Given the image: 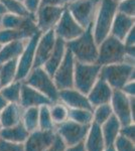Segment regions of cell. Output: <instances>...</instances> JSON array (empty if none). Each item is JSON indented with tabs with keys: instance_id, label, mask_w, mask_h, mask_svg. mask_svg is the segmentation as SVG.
Wrapping results in <instances>:
<instances>
[{
	"instance_id": "6da1fadb",
	"label": "cell",
	"mask_w": 135,
	"mask_h": 151,
	"mask_svg": "<svg viewBox=\"0 0 135 151\" xmlns=\"http://www.w3.org/2000/svg\"><path fill=\"white\" fill-rule=\"evenodd\" d=\"M66 45L77 62L86 64L97 62L98 45L93 35V23L86 27L82 35L77 38L66 42Z\"/></svg>"
},
{
	"instance_id": "7a4b0ae2",
	"label": "cell",
	"mask_w": 135,
	"mask_h": 151,
	"mask_svg": "<svg viewBox=\"0 0 135 151\" xmlns=\"http://www.w3.org/2000/svg\"><path fill=\"white\" fill-rule=\"evenodd\" d=\"M117 12V3L113 0H101L93 20V35L97 45H100L108 35L114 16Z\"/></svg>"
},
{
	"instance_id": "3957f363",
	"label": "cell",
	"mask_w": 135,
	"mask_h": 151,
	"mask_svg": "<svg viewBox=\"0 0 135 151\" xmlns=\"http://www.w3.org/2000/svg\"><path fill=\"white\" fill-rule=\"evenodd\" d=\"M100 77L105 80L113 90H121L127 82L134 80V64L122 62L102 65Z\"/></svg>"
},
{
	"instance_id": "277c9868",
	"label": "cell",
	"mask_w": 135,
	"mask_h": 151,
	"mask_svg": "<svg viewBox=\"0 0 135 151\" xmlns=\"http://www.w3.org/2000/svg\"><path fill=\"white\" fill-rule=\"evenodd\" d=\"M126 60V52L123 41L114 36L108 35L100 45H98L97 64L102 65L117 64Z\"/></svg>"
},
{
	"instance_id": "5b68a950",
	"label": "cell",
	"mask_w": 135,
	"mask_h": 151,
	"mask_svg": "<svg viewBox=\"0 0 135 151\" xmlns=\"http://www.w3.org/2000/svg\"><path fill=\"white\" fill-rule=\"evenodd\" d=\"M101 70V65L97 63L86 64L75 62L74 72V88L81 93L87 95L98 80Z\"/></svg>"
},
{
	"instance_id": "8992f818",
	"label": "cell",
	"mask_w": 135,
	"mask_h": 151,
	"mask_svg": "<svg viewBox=\"0 0 135 151\" xmlns=\"http://www.w3.org/2000/svg\"><path fill=\"white\" fill-rule=\"evenodd\" d=\"M23 82L48 97L51 103L58 101V90L56 89L53 78L43 67L33 68Z\"/></svg>"
},
{
	"instance_id": "52a82bcc",
	"label": "cell",
	"mask_w": 135,
	"mask_h": 151,
	"mask_svg": "<svg viewBox=\"0 0 135 151\" xmlns=\"http://www.w3.org/2000/svg\"><path fill=\"white\" fill-rule=\"evenodd\" d=\"M101 0H73L66 6L77 22L86 28L93 23Z\"/></svg>"
},
{
	"instance_id": "ba28073f",
	"label": "cell",
	"mask_w": 135,
	"mask_h": 151,
	"mask_svg": "<svg viewBox=\"0 0 135 151\" xmlns=\"http://www.w3.org/2000/svg\"><path fill=\"white\" fill-rule=\"evenodd\" d=\"M90 125H82L74 121L66 120L56 126V133L60 136L67 146H73L84 142L89 131Z\"/></svg>"
},
{
	"instance_id": "9c48e42d",
	"label": "cell",
	"mask_w": 135,
	"mask_h": 151,
	"mask_svg": "<svg viewBox=\"0 0 135 151\" xmlns=\"http://www.w3.org/2000/svg\"><path fill=\"white\" fill-rule=\"evenodd\" d=\"M130 98L125 95L121 90H113V94L110 101L112 112L119 120L121 126H126L134 123L135 116L131 111Z\"/></svg>"
},
{
	"instance_id": "30bf717a",
	"label": "cell",
	"mask_w": 135,
	"mask_h": 151,
	"mask_svg": "<svg viewBox=\"0 0 135 151\" xmlns=\"http://www.w3.org/2000/svg\"><path fill=\"white\" fill-rule=\"evenodd\" d=\"M75 58L67 48L63 62L58 65L53 80L58 91L74 88V72H75Z\"/></svg>"
},
{
	"instance_id": "8fae6325",
	"label": "cell",
	"mask_w": 135,
	"mask_h": 151,
	"mask_svg": "<svg viewBox=\"0 0 135 151\" xmlns=\"http://www.w3.org/2000/svg\"><path fill=\"white\" fill-rule=\"evenodd\" d=\"M40 33H38L25 42L24 48L20 55L17 58V70L15 81L23 82L29 75L34 65V53H35L36 42L38 40Z\"/></svg>"
},
{
	"instance_id": "7c38bea8",
	"label": "cell",
	"mask_w": 135,
	"mask_h": 151,
	"mask_svg": "<svg viewBox=\"0 0 135 151\" xmlns=\"http://www.w3.org/2000/svg\"><path fill=\"white\" fill-rule=\"evenodd\" d=\"M56 37L62 38L66 42L71 41L83 33L85 28L77 22L72 14L69 12L67 8H65L58 22L53 28Z\"/></svg>"
},
{
	"instance_id": "4fadbf2b",
	"label": "cell",
	"mask_w": 135,
	"mask_h": 151,
	"mask_svg": "<svg viewBox=\"0 0 135 151\" xmlns=\"http://www.w3.org/2000/svg\"><path fill=\"white\" fill-rule=\"evenodd\" d=\"M66 7L53 6V5H40L34 13L35 22L38 30L41 33L53 29L58 22Z\"/></svg>"
},
{
	"instance_id": "5bb4252c",
	"label": "cell",
	"mask_w": 135,
	"mask_h": 151,
	"mask_svg": "<svg viewBox=\"0 0 135 151\" xmlns=\"http://www.w3.org/2000/svg\"><path fill=\"white\" fill-rule=\"evenodd\" d=\"M56 41V35L53 29L40 33L35 47L33 68L43 67L55 47Z\"/></svg>"
},
{
	"instance_id": "9a60e30c",
	"label": "cell",
	"mask_w": 135,
	"mask_h": 151,
	"mask_svg": "<svg viewBox=\"0 0 135 151\" xmlns=\"http://www.w3.org/2000/svg\"><path fill=\"white\" fill-rule=\"evenodd\" d=\"M56 138L55 130H36L29 132L27 139L23 143L24 151H45Z\"/></svg>"
},
{
	"instance_id": "2e32d148",
	"label": "cell",
	"mask_w": 135,
	"mask_h": 151,
	"mask_svg": "<svg viewBox=\"0 0 135 151\" xmlns=\"http://www.w3.org/2000/svg\"><path fill=\"white\" fill-rule=\"evenodd\" d=\"M58 101L66 105L69 109H87L92 111L94 109L88 100L87 95L81 93L75 88L58 91Z\"/></svg>"
},
{
	"instance_id": "e0dca14e",
	"label": "cell",
	"mask_w": 135,
	"mask_h": 151,
	"mask_svg": "<svg viewBox=\"0 0 135 151\" xmlns=\"http://www.w3.org/2000/svg\"><path fill=\"white\" fill-rule=\"evenodd\" d=\"M51 101L43 94L38 92L34 88L22 82L20 91V99L19 105L22 109L30 108V107H40L43 105H51Z\"/></svg>"
},
{
	"instance_id": "ac0fdd59",
	"label": "cell",
	"mask_w": 135,
	"mask_h": 151,
	"mask_svg": "<svg viewBox=\"0 0 135 151\" xmlns=\"http://www.w3.org/2000/svg\"><path fill=\"white\" fill-rule=\"evenodd\" d=\"M113 94V89L109 86V84L103 80L99 76L98 80L96 81L94 86L87 94L88 100L93 107H97L103 104H108L111 101V97Z\"/></svg>"
},
{
	"instance_id": "d6986e66",
	"label": "cell",
	"mask_w": 135,
	"mask_h": 151,
	"mask_svg": "<svg viewBox=\"0 0 135 151\" xmlns=\"http://www.w3.org/2000/svg\"><path fill=\"white\" fill-rule=\"evenodd\" d=\"M135 27V17L125 15L117 11L113 19L110 29V35L114 36L117 40L123 41L127 33Z\"/></svg>"
},
{
	"instance_id": "ffe728a7",
	"label": "cell",
	"mask_w": 135,
	"mask_h": 151,
	"mask_svg": "<svg viewBox=\"0 0 135 151\" xmlns=\"http://www.w3.org/2000/svg\"><path fill=\"white\" fill-rule=\"evenodd\" d=\"M66 50H67L66 41L60 37H56L55 47H53L50 58H48V60H46L45 64L43 67L51 78H53L56 69L58 68V65H61V63L63 62L64 57L66 55Z\"/></svg>"
},
{
	"instance_id": "44dd1931",
	"label": "cell",
	"mask_w": 135,
	"mask_h": 151,
	"mask_svg": "<svg viewBox=\"0 0 135 151\" xmlns=\"http://www.w3.org/2000/svg\"><path fill=\"white\" fill-rule=\"evenodd\" d=\"M23 109L19 104L8 103L4 107L2 111H0V125L2 128L12 127L21 122Z\"/></svg>"
},
{
	"instance_id": "7402d4cb",
	"label": "cell",
	"mask_w": 135,
	"mask_h": 151,
	"mask_svg": "<svg viewBox=\"0 0 135 151\" xmlns=\"http://www.w3.org/2000/svg\"><path fill=\"white\" fill-rule=\"evenodd\" d=\"M84 145L86 151H104L106 146L102 135L101 126L95 122L91 123Z\"/></svg>"
},
{
	"instance_id": "603a6c76",
	"label": "cell",
	"mask_w": 135,
	"mask_h": 151,
	"mask_svg": "<svg viewBox=\"0 0 135 151\" xmlns=\"http://www.w3.org/2000/svg\"><path fill=\"white\" fill-rule=\"evenodd\" d=\"M121 124H120L119 120L117 117L112 114L111 117L104 122L101 125V131L102 135L104 138L105 146H112L114 144L115 140H116L117 136L120 134V129H121Z\"/></svg>"
},
{
	"instance_id": "cb8c5ba5",
	"label": "cell",
	"mask_w": 135,
	"mask_h": 151,
	"mask_svg": "<svg viewBox=\"0 0 135 151\" xmlns=\"http://www.w3.org/2000/svg\"><path fill=\"white\" fill-rule=\"evenodd\" d=\"M29 132L23 126L22 122L12 127L2 128L0 131V138L12 143H23L27 139Z\"/></svg>"
},
{
	"instance_id": "d4e9b609",
	"label": "cell",
	"mask_w": 135,
	"mask_h": 151,
	"mask_svg": "<svg viewBox=\"0 0 135 151\" xmlns=\"http://www.w3.org/2000/svg\"><path fill=\"white\" fill-rule=\"evenodd\" d=\"M27 40H16L2 45L0 47V65L12 60H17L22 52Z\"/></svg>"
},
{
	"instance_id": "484cf974",
	"label": "cell",
	"mask_w": 135,
	"mask_h": 151,
	"mask_svg": "<svg viewBox=\"0 0 135 151\" xmlns=\"http://www.w3.org/2000/svg\"><path fill=\"white\" fill-rule=\"evenodd\" d=\"M17 70V60H12L0 65V82L1 88L15 81Z\"/></svg>"
},
{
	"instance_id": "4316f807",
	"label": "cell",
	"mask_w": 135,
	"mask_h": 151,
	"mask_svg": "<svg viewBox=\"0 0 135 151\" xmlns=\"http://www.w3.org/2000/svg\"><path fill=\"white\" fill-rule=\"evenodd\" d=\"M38 113H40V107H30L23 109L21 122L28 132H32L38 129Z\"/></svg>"
},
{
	"instance_id": "83f0119b",
	"label": "cell",
	"mask_w": 135,
	"mask_h": 151,
	"mask_svg": "<svg viewBox=\"0 0 135 151\" xmlns=\"http://www.w3.org/2000/svg\"><path fill=\"white\" fill-rule=\"evenodd\" d=\"M21 84H22V82H18V81L12 82L11 84L1 88V90H0V94L4 97V99H5L8 103L19 104Z\"/></svg>"
},
{
	"instance_id": "f1b7e54d",
	"label": "cell",
	"mask_w": 135,
	"mask_h": 151,
	"mask_svg": "<svg viewBox=\"0 0 135 151\" xmlns=\"http://www.w3.org/2000/svg\"><path fill=\"white\" fill-rule=\"evenodd\" d=\"M50 113L56 126L69 119V108L60 101L50 105Z\"/></svg>"
},
{
	"instance_id": "f546056e",
	"label": "cell",
	"mask_w": 135,
	"mask_h": 151,
	"mask_svg": "<svg viewBox=\"0 0 135 151\" xmlns=\"http://www.w3.org/2000/svg\"><path fill=\"white\" fill-rule=\"evenodd\" d=\"M6 9V13L17 16H27L31 14L21 0H0Z\"/></svg>"
},
{
	"instance_id": "4dcf8cb0",
	"label": "cell",
	"mask_w": 135,
	"mask_h": 151,
	"mask_svg": "<svg viewBox=\"0 0 135 151\" xmlns=\"http://www.w3.org/2000/svg\"><path fill=\"white\" fill-rule=\"evenodd\" d=\"M69 119L82 125H91L93 122V111L87 109H69Z\"/></svg>"
},
{
	"instance_id": "1f68e13d",
	"label": "cell",
	"mask_w": 135,
	"mask_h": 151,
	"mask_svg": "<svg viewBox=\"0 0 135 151\" xmlns=\"http://www.w3.org/2000/svg\"><path fill=\"white\" fill-rule=\"evenodd\" d=\"M38 129H40V130H55L56 129V125L51 117L50 105H43L40 107Z\"/></svg>"
},
{
	"instance_id": "d6a6232c",
	"label": "cell",
	"mask_w": 135,
	"mask_h": 151,
	"mask_svg": "<svg viewBox=\"0 0 135 151\" xmlns=\"http://www.w3.org/2000/svg\"><path fill=\"white\" fill-rule=\"evenodd\" d=\"M113 114L112 108L110 106V103L103 104L100 106H97L93 109V122L97 123L101 126L103 123L106 122L108 119Z\"/></svg>"
},
{
	"instance_id": "836d02e7",
	"label": "cell",
	"mask_w": 135,
	"mask_h": 151,
	"mask_svg": "<svg viewBox=\"0 0 135 151\" xmlns=\"http://www.w3.org/2000/svg\"><path fill=\"white\" fill-rule=\"evenodd\" d=\"M16 40H27V38L25 37L22 31L18 29H0V45H1Z\"/></svg>"
},
{
	"instance_id": "e575fe53",
	"label": "cell",
	"mask_w": 135,
	"mask_h": 151,
	"mask_svg": "<svg viewBox=\"0 0 135 151\" xmlns=\"http://www.w3.org/2000/svg\"><path fill=\"white\" fill-rule=\"evenodd\" d=\"M24 17H25V16H24ZM24 17H22V16L13 15V14H10V13H5L3 16H1V28L18 29L19 30Z\"/></svg>"
},
{
	"instance_id": "d590c367",
	"label": "cell",
	"mask_w": 135,
	"mask_h": 151,
	"mask_svg": "<svg viewBox=\"0 0 135 151\" xmlns=\"http://www.w3.org/2000/svg\"><path fill=\"white\" fill-rule=\"evenodd\" d=\"M113 146H114L116 151H135L133 141L129 140L128 138L124 137V136L120 135V134L117 136Z\"/></svg>"
},
{
	"instance_id": "8d00e7d4",
	"label": "cell",
	"mask_w": 135,
	"mask_h": 151,
	"mask_svg": "<svg viewBox=\"0 0 135 151\" xmlns=\"http://www.w3.org/2000/svg\"><path fill=\"white\" fill-rule=\"evenodd\" d=\"M117 11L125 15L135 17V0H121L117 2Z\"/></svg>"
},
{
	"instance_id": "74e56055",
	"label": "cell",
	"mask_w": 135,
	"mask_h": 151,
	"mask_svg": "<svg viewBox=\"0 0 135 151\" xmlns=\"http://www.w3.org/2000/svg\"><path fill=\"white\" fill-rule=\"evenodd\" d=\"M0 151H24L22 143H12L0 138Z\"/></svg>"
},
{
	"instance_id": "f35d334b",
	"label": "cell",
	"mask_w": 135,
	"mask_h": 151,
	"mask_svg": "<svg viewBox=\"0 0 135 151\" xmlns=\"http://www.w3.org/2000/svg\"><path fill=\"white\" fill-rule=\"evenodd\" d=\"M120 135L124 136V137L128 138L129 140L131 141H135V126L134 123L129 124V125L126 126H122L121 129H120Z\"/></svg>"
},
{
	"instance_id": "ab89813d",
	"label": "cell",
	"mask_w": 135,
	"mask_h": 151,
	"mask_svg": "<svg viewBox=\"0 0 135 151\" xmlns=\"http://www.w3.org/2000/svg\"><path fill=\"white\" fill-rule=\"evenodd\" d=\"M66 148H67V145L65 144V142L63 141L62 138L56 133L55 140H53L51 145L45 151H66Z\"/></svg>"
},
{
	"instance_id": "60d3db41",
	"label": "cell",
	"mask_w": 135,
	"mask_h": 151,
	"mask_svg": "<svg viewBox=\"0 0 135 151\" xmlns=\"http://www.w3.org/2000/svg\"><path fill=\"white\" fill-rule=\"evenodd\" d=\"M24 5L26 6V8L28 9V11L30 13H35L36 10L38 9V7L40 6L41 1L43 0H22Z\"/></svg>"
},
{
	"instance_id": "b9f144b4",
	"label": "cell",
	"mask_w": 135,
	"mask_h": 151,
	"mask_svg": "<svg viewBox=\"0 0 135 151\" xmlns=\"http://www.w3.org/2000/svg\"><path fill=\"white\" fill-rule=\"evenodd\" d=\"M121 91L123 92L125 95H127L128 97H134L135 96V83L134 80L128 81L126 84L122 87Z\"/></svg>"
},
{
	"instance_id": "7bdbcfd3",
	"label": "cell",
	"mask_w": 135,
	"mask_h": 151,
	"mask_svg": "<svg viewBox=\"0 0 135 151\" xmlns=\"http://www.w3.org/2000/svg\"><path fill=\"white\" fill-rule=\"evenodd\" d=\"M73 0H43L40 5H53L66 7Z\"/></svg>"
},
{
	"instance_id": "ee69618b",
	"label": "cell",
	"mask_w": 135,
	"mask_h": 151,
	"mask_svg": "<svg viewBox=\"0 0 135 151\" xmlns=\"http://www.w3.org/2000/svg\"><path fill=\"white\" fill-rule=\"evenodd\" d=\"M123 43L125 47H135V27L132 28L127 33L123 40Z\"/></svg>"
},
{
	"instance_id": "f6af8a7d",
	"label": "cell",
	"mask_w": 135,
	"mask_h": 151,
	"mask_svg": "<svg viewBox=\"0 0 135 151\" xmlns=\"http://www.w3.org/2000/svg\"><path fill=\"white\" fill-rule=\"evenodd\" d=\"M66 151H86L84 142H81L79 144H76L73 146H67Z\"/></svg>"
},
{
	"instance_id": "bcb514c9",
	"label": "cell",
	"mask_w": 135,
	"mask_h": 151,
	"mask_svg": "<svg viewBox=\"0 0 135 151\" xmlns=\"http://www.w3.org/2000/svg\"><path fill=\"white\" fill-rule=\"evenodd\" d=\"M7 104H8V102H7L5 99H4V97L2 96L1 94H0V111L3 110L4 107H5Z\"/></svg>"
},
{
	"instance_id": "7dc6e473",
	"label": "cell",
	"mask_w": 135,
	"mask_h": 151,
	"mask_svg": "<svg viewBox=\"0 0 135 151\" xmlns=\"http://www.w3.org/2000/svg\"><path fill=\"white\" fill-rule=\"evenodd\" d=\"M5 13H6V9H5V7H4L3 3H2V2L0 1V17H1V16H3Z\"/></svg>"
},
{
	"instance_id": "c3c4849f",
	"label": "cell",
	"mask_w": 135,
	"mask_h": 151,
	"mask_svg": "<svg viewBox=\"0 0 135 151\" xmlns=\"http://www.w3.org/2000/svg\"><path fill=\"white\" fill-rule=\"evenodd\" d=\"M104 151H116L115 150V148H114V146H108V147H106L104 149Z\"/></svg>"
},
{
	"instance_id": "681fc988",
	"label": "cell",
	"mask_w": 135,
	"mask_h": 151,
	"mask_svg": "<svg viewBox=\"0 0 135 151\" xmlns=\"http://www.w3.org/2000/svg\"><path fill=\"white\" fill-rule=\"evenodd\" d=\"M113 1H115L117 3V2H119V1H121V0H113Z\"/></svg>"
},
{
	"instance_id": "f907efd6",
	"label": "cell",
	"mask_w": 135,
	"mask_h": 151,
	"mask_svg": "<svg viewBox=\"0 0 135 151\" xmlns=\"http://www.w3.org/2000/svg\"><path fill=\"white\" fill-rule=\"evenodd\" d=\"M0 29H1V17H0Z\"/></svg>"
},
{
	"instance_id": "816d5d0a",
	"label": "cell",
	"mask_w": 135,
	"mask_h": 151,
	"mask_svg": "<svg viewBox=\"0 0 135 151\" xmlns=\"http://www.w3.org/2000/svg\"><path fill=\"white\" fill-rule=\"evenodd\" d=\"M0 90H1V82H0Z\"/></svg>"
},
{
	"instance_id": "f5cc1de1",
	"label": "cell",
	"mask_w": 135,
	"mask_h": 151,
	"mask_svg": "<svg viewBox=\"0 0 135 151\" xmlns=\"http://www.w3.org/2000/svg\"><path fill=\"white\" fill-rule=\"evenodd\" d=\"M1 129H2V127H1V125H0V131H1Z\"/></svg>"
},
{
	"instance_id": "db71d44e",
	"label": "cell",
	"mask_w": 135,
	"mask_h": 151,
	"mask_svg": "<svg viewBox=\"0 0 135 151\" xmlns=\"http://www.w3.org/2000/svg\"><path fill=\"white\" fill-rule=\"evenodd\" d=\"M0 47H1V45H0Z\"/></svg>"
},
{
	"instance_id": "11a10c76",
	"label": "cell",
	"mask_w": 135,
	"mask_h": 151,
	"mask_svg": "<svg viewBox=\"0 0 135 151\" xmlns=\"http://www.w3.org/2000/svg\"><path fill=\"white\" fill-rule=\"evenodd\" d=\"M21 1H22V0H21Z\"/></svg>"
}]
</instances>
